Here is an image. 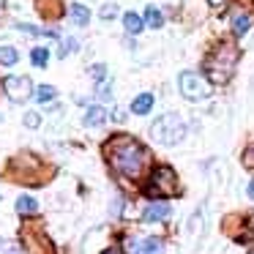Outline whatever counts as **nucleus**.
I'll return each instance as SVG.
<instances>
[{
    "label": "nucleus",
    "instance_id": "obj_16",
    "mask_svg": "<svg viewBox=\"0 0 254 254\" xmlns=\"http://www.w3.org/2000/svg\"><path fill=\"white\" fill-rule=\"evenodd\" d=\"M30 61H33L36 68H44L47 63H50V50H47V47H36V50L30 52Z\"/></svg>",
    "mask_w": 254,
    "mask_h": 254
},
{
    "label": "nucleus",
    "instance_id": "obj_19",
    "mask_svg": "<svg viewBox=\"0 0 254 254\" xmlns=\"http://www.w3.org/2000/svg\"><path fill=\"white\" fill-rule=\"evenodd\" d=\"M17 61H19V55L14 47H0V66H14Z\"/></svg>",
    "mask_w": 254,
    "mask_h": 254
},
{
    "label": "nucleus",
    "instance_id": "obj_26",
    "mask_svg": "<svg viewBox=\"0 0 254 254\" xmlns=\"http://www.w3.org/2000/svg\"><path fill=\"white\" fill-rule=\"evenodd\" d=\"M249 197H252V199H254V181H252V183H249Z\"/></svg>",
    "mask_w": 254,
    "mask_h": 254
},
{
    "label": "nucleus",
    "instance_id": "obj_23",
    "mask_svg": "<svg viewBox=\"0 0 254 254\" xmlns=\"http://www.w3.org/2000/svg\"><path fill=\"white\" fill-rule=\"evenodd\" d=\"M88 74L96 79V82H104V79H107V68L101 66V63H99V66H90V71H88Z\"/></svg>",
    "mask_w": 254,
    "mask_h": 254
},
{
    "label": "nucleus",
    "instance_id": "obj_8",
    "mask_svg": "<svg viewBox=\"0 0 254 254\" xmlns=\"http://www.w3.org/2000/svg\"><path fill=\"white\" fill-rule=\"evenodd\" d=\"M170 213H172V208L167 202H161V199H153V202L145 208V213H142V221H148V224H156V221H167L170 219Z\"/></svg>",
    "mask_w": 254,
    "mask_h": 254
},
{
    "label": "nucleus",
    "instance_id": "obj_22",
    "mask_svg": "<svg viewBox=\"0 0 254 254\" xmlns=\"http://www.w3.org/2000/svg\"><path fill=\"white\" fill-rule=\"evenodd\" d=\"M74 50H77V41H74V39H63V41H61V58L71 55Z\"/></svg>",
    "mask_w": 254,
    "mask_h": 254
},
{
    "label": "nucleus",
    "instance_id": "obj_4",
    "mask_svg": "<svg viewBox=\"0 0 254 254\" xmlns=\"http://www.w3.org/2000/svg\"><path fill=\"white\" fill-rule=\"evenodd\" d=\"M178 88L186 101H205L210 96V82L197 71H183L178 77Z\"/></svg>",
    "mask_w": 254,
    "mask_h": 254
},
{
    "label": "nucleus",
    "instance_id": "obj_18",
    "mask_svg": "<svg viewBox=\"0 0 254 254\" xmlns=\"http://www.w3.org/2000/svg\"><path fill=\"white\" fill-rule=\"evenodd\" d=\"M55 96H58V90L52 88V85H41V88L36 90V101H39V104H50Z\"/></svg>",
    "mask_w": 254,
    "mask_h": 254
},
{
    "label": "nucleus",
    "instance_id": "obj_11",
    "mask_svg": "<svg viewBox=\"0 0 254 254\" xmlns=\"http://www.w3.org/2000/svg\"><path fill=\"white\" fill-rule=\"evenodd\" d=\"M104 121H107V110H104V107H88V112H85V118H82L85 126H101Z\"/></svg>",
    "mask_w": 254,
    "mask_h": 254
},
{
    "label": "nucleus",
    "instance_id": "obj_3",
    "mask_svg": "<svg viewBox=\"0 0 254 254\" xmlns=\"http://www.w3.org/2000/svg\"><path fill=\"white\" fill-rule=\"evenodd\" d=\"M150 137L159 145H178L186 137V123L178 112H167V115L156 118L153 126H150Z\"/></svg>",
    "mask_w": 254,
    "mask_h": 254
},
{
    "label": "nucleus",
    "instance_id": "obj_7",
    "mask_svg": "<svg viewBox=\"0 0 254 254\" xmlns=\"http://www.w3.org/2000/svg\"><path fill=\"white\" fill-rule=\"evenodd\" d=\"M128 252L131 254H164V243L161 238H145V241H128Z\"/></svg>",
    "mask_w": 254,
    "mask_h": 254
},
{
    "label": "nucleus",
    "instance_id": "obj_15",
    "mask_svg": "<svg viewBox=\"0 0 254 254\" xmlns=\"http://www.w3.org/2000/svg\"><path fill=\"white\" fill-rule=\"evenodd\" d=\"M249 28H252V17H249V14H238V17L232 19V33L235 36H246Z\"/></svg>",
    "mask_w": 254,
    "mask_h": 254
},
{
    "label": "nucleus",
    "instance_id": "obj_20",
    "mask_svg": "<svg viewBox=\"0 0 254 254\" xmlns=\"http://www.w3.org/2000/svg\"><path fill=\"white\" fill-rule=\"evenodd\" d=\"M96 96H99L101 101H110L112 99V82H99V90H96Z\"/></svg>",
    "mask_w": 254,
    "mask_h": 254
},
{
    "label": "nucleus",
    "instance_id": "obj_21",
    "mask_svg": "<svg viewBox=\"0 0 254 254\" xmlns=\"http://www.w3.org/2000/svg\"><path fill=\"white\" fill-rule=\"evenodd\" d=\"M99 17L101 19H115L118 17V6H115V3H107V6L99 11Z\"/></svg>",
    "mask_w": 254,
    "mask_h": 254
},
{
    "label": "nucleus",
    "instance_id": "obj_5",
    "mask_svg": "<svg viewBox=\"0 0 254 254\" xmlns=\"http://www.w3.org/2000/svg\"><path fill=\"white\" fill-rule=\"evenodd\" d=\"M145 191H148L150 197L175 194V191H178V178H175V172H172L170 167H156L153 175H150V181H148V186H145Z\"/></svg>",
    "mask_w": 254,
    "mask_h": 254
},
{
    "label": "nucleus",
    "instance_id": "obj_13",
    "mask_svg": "<svg viewBox=\"0 0 254 254\" xmlns=\"http://www.w3.org/2000/svg\"><path fill=\"white\" fill-rule=\"evenodd\" d=\"M68 17H71L74 25H88L90 22V11L85 6H79V3H74V6L68 8Z\"/></svg>",
    "mask_w": 254,
    "mask_h": 254
},
{
    "label": "nucleus",
    "instance_id": "obj_6",
    "mask_svg": "<svg viewBox=\"0 0 254 254\" xmlns=\"http://www.w3.org/2000/svg\"><path fill=\"white\" fill-rule=\"evenodd\" d=\"M3 90H6V96H8L11 101L22 104V101H28L30 96H33V82H30V77H19V74H11V77L3 79Z\"/></svg>",
    "mask_w": 254,
    "mask_h": 254
},
{
    "label": "nucleus",
    "instance_id": "obj_27",
    "mask_svg": "<svg viewBox=\"0 0 254 254\" xmlns=\"http://www.w3.org/2000/svg\"><path fill=\"white\" fill-rule=\"evenodd\" d=\"M104 254H123V252H121V249H107Z\"/></svg>",
    "mask_w": 254,
    "mask_h": 254
},
{
    "label": "nucleus",
    "instance_id": "obj_28",
    "mask_svg": "<svg viewBox=\"0 0 254 254\" xmlns=\"http://www.w3.org/2000/svg\"><path fill=\"white\" fill-rule=\"evenodd\" d=\"M208 3H210V6H219V3H221V0H208Z\"/></svg>",
    "mask_w": 254,
    "mask_h": 254
},
{
    "label": "nucleus",
    "instance_id": "obj_17",
    "mask_svg": "<svg viewBox=\"0 0 254 254\" xmlns=\"http://www.w3.org/2000/svg\"><path fill=\"white\" fill-rule=\"evenodd\" d=\"M145 22H148L150 28H161V25H164V17H161V11L156 6H148L145 8Z\"/></svg>",
    "mask_w": 254,
    "mask_h": 254
},
{
    "label": "nucleus",
    "instance_id": "obj_9",
    "mask_svg": "<svg viewBox=\"0 0 254 254\" xmlns=\"http://www.w3.org/2000/svg\"><path fill=\"white\" fill-rule=\"evenodd\" d=\"M36 8L44 19H61L63 17V0H36Z\"/></svg>",
    "mask_w": 254,
    "mask_h": 254
},
{
    "label": "nucleus",
    "instance_id": "obj_2",
    "mask_svg": "<svg viewBox=\"0 0 254 254\" xmlns=\"http://www.w3.org/2000/svg\"><path fill=\"white\" fill-rule=\"evenodd\" d=\"M238 63V50L232 44H219V50L205 61V74H208L213 82H227L235 71Z\"/></svg>",
    "mask_w": 254,
    "mask_h": 254
},
{
    "label": "nucleus",
    "instance_id": "obj_29",
    "mask_svg": "<svg viewBox=\"0 0 254 254\" xmlns=\"http://www.w3.org/2000/svg\"><path fill=\"white\" fill-rule=\"evenodd\" d=\"M0 11H3V0H0Z\"/></svg>",
    "mask_w": 254,
    "mask_h": 254
},
{
    "label": "nucleus",
    "instance_id": "obj_12",
    "mask_svg": "<svg viewBox=\"0 0 254 254\" xmlns=\"http://www.w3.org/2000/svg\"><path fill=\"white\" fill-rule=\"evenodd\" d=\"M123 25H126V30H128L131 36H137V33H142V25H145V19L139 17V14L128 11V14H123Z\"/></svg>",
    "mask_w": 254,
    "mask_h": 254
},
{
    "label": "nucleus",
    "instance_id": "obj_14",
    "mask_svg": "<svg viewBox=\"0 0 254 254\" xmlns=\"http://www.w3.org/2000/svg\"><path fill=\"white\" fill-rule=\"evenodd\" d=\"M17 210L22 216H30V213L39 210V202H36L33 197H28V194H22V197H17Z\"/></svg>",
    "mask_w": 254,
    "mask_h": 254
},
{
    "label": "nucleus",
    "instance_id": "obj_1",
    "mask_svg": "<svg viewBox=\"0 0 254 254\" xmlns=\"http://www.w3.org/2000/svg\"><path fill=\"white\" fill-rule=\"evenodd\" d=\"M104 153H107V159H110L112 170H115L118 175L128 178V181L142 178L145 164H148V150H145L134 137H128V134H118V137L107 139Z\"/></svg>",
    "mask_w": 254,
    "mask_h": 254
},
{
    "label": "nucleus",
    "instance_id": "obj_24",
    "mask_svg": "<svg viewBox=\"0 0 254 254\" xmlns=\"http://www.w3.org/2000/svg\"><path fill=\"white\" fill-rule=\"evenodd\" d=\"M39 123H41V118L36 115V112H28V115H25V126L28 128H39Z\"/></svg>",
    "mask_w": 254,
    "mask_h": 254
},
{
    "label": "nucleus",
    "instance_id": "obj_25",
    "mask_svg": "<svg viewBox=\"0 0 254 254\" xmlns=\"http://www.w3.org/2000/svg\"><path fill=\"white\" fill-rule=\"evenodd\" d=\"M243 164H246V167H252V170H254V145H252V148H246V150H243Z\"/></svg>",
    "mask_w": 254,
    "mask_h": 254
},
{
    "label": "nucleus",
    "instance_id": "obj_10",
    "mask_svg": "<svg viewBox=\"0 0 254 254\" xmlns=\"http://www.w3.org/2000/svg\"><path fill=\"white\" fill-rule=\"evenodd\" d=\"M153 93H139L137 99L131 101V112L134 115H148L150 110H153Z\"/></svg>",
    "mask_w": 254,
    "mask_h": 254
},
{
    "label": "nucleus",
    "instance_id": "obj_30",
    "mask_svg": "<svg viewBox=\"0 0 254 254\" xmlns=\"http://www.w3.org/2000/svg\"><path fill=\"white\" fill-rule=\"evenodd\" d=\"M252 254H254V252H252Z\"/></svg>",
    "mask_w": 254,
    "mask_h": 254
}]
</instances>
